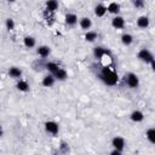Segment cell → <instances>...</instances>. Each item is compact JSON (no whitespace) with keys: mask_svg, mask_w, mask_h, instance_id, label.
Here are the masks:
<instances>
[{"mask_svg":"<svg viewBox=\"0 0 155 155\" xmlns=\"http://www.w3.org/2000/svg\"><path fill=\"white\" fill-rule=\"evenodd\" d=\"M46 68H47V70L51 73V75H53V74L59 69V67H58L54 62H48V63L46 64Z\"/></svg>","mask_w":155,"mask_h":155,"instance_id":"obj_24","label":"cell"},{"mask_svg":"<svg viewBox=\"0 0 155 155\" xmlns=\"http://www.w3.org/2000/svg\"><path fill=\"white\" fill-rule=\"evenodd\" d=\"M2 134H4V130H2V126L0 125V137H1Z\"/></svg>","mask_w":155,"mask_h":155,"instance_id":"obj_29","label":"cell"},{"mask_svg":"<svg viewBox=\"0 0 155 155\" xmlns=\"http://www.w3.org/2000/svg\"><path fill=\"white\" fill-rule=\"evenodd\" d=\"M46 7H47V10L50 12H53V11H56L58 8V2L56 0H48L46 2Z\"/></svg>","mask_w":155,"mask_h":155,"instance_id":"obj_22","label":"cell"},{"mask_svg":"<svg viewBox=\"0 0 155 155\" xmlns=\"http://www.w3.org/2000/svg\"><path fill=\"white\" fill-rule=\"evenodd\" d=\"M5 24H6V29L7 30H13L15 29V21L12 18H7Z\"/></svg>","mask_w":155,"mask_h":155,"instance_id":"obj_25","label":"cell"},{"mask_svg":"<svg viewBox=\"0 0 155 155\" xmlns=\"http://www.w3.org/2000/svg\"><path fill=\"white\" fill-rule=\"evenodd\" d=\"M110 155H122V153L119 151V150H116V149H114V150L110 153Z\"/></svg>","mask_w":155,"mask_h":155,"instance_id":"obj_27","label":"cell"},{"mask_svg":"<svg viewBox=\"0 0 155 155\" xmlns=\"http://www.w3.org/2000/svg\"><path fill=\"white\" fill-rule=\"evenodd\" d=\"M107 11L113 13V15H117L120 12V5L117 2H110L107 7Z\"/></svg>","mask_w":155,"mask_h":155,"instance_id":"obj_16","label":"cell"},{"mask_svg":"<svg viewBox=\"0 0 155 155\" xmlns=\"http://www.w3.org/2000/svg\"><path fill=\"white\" fill-rule=\"evenodd\" d=\"M121 42L125 45V46H130L132 42H133V36L131 34H122L121 36Z\"/></svg>","mask_w":155,"mask_h":155,"instance_id":"obj_19","label":"cell"},{"mask_svg":"<svg viewBox=\"0 0 155 155\" xmlns=\"http://www.w3.org/2000/svg\"><path fill=\"white\" fill-rule=\"evenodd\" d=\"M36 53H38L40 57L46 58V57H47V56L51 53V48H50L48 46H46V45H42V46H39V47H38Z\"/></svg>","mask_w":155,"mask_h":155,"instance_id":"obj_8","label":"cell"},{"mask_svg":"<svg viewBox=\"0 0 155 155\" xmlns=\"http://www.w3.org/2000/svg\"><path fill=\"white\" fill-rule=\"evenodd\" d=\"M23 42H24V46L28 47V48L34 47L35 44H36V41H35V39H34L33 36H25V38L23 39Z\"/></svg>","mask_w":155,"mask_h":155,"instance_id":"obj_20","label":"cell"},{"mask_svg":"<svg viewBox=\"0 0 155 155\" xmlns=\"http://www.w3.org/2000/svg\"><path fill=\"white\" fill-rule=\"evenodd\" d=\"M45 130H46L47 133H51V134L56 136L58 133V131H59V126L54 121H46L45 122Z\"/></svg>","mask_w":155,"mask_h":155,"instance_id":"obj_4","label":"cell"},{"mask_svg":"<svg viewBox=\"0 0 155 155\" xmlns=\"http://www.w3.org/2000/svg\"><path fill=\"white\" fill-rule=\"evenodd\" d=\"M130 119H131L132 121H134V122H140V121H143V119H144V114H143L140 110H133V111L131 113V115H130Z\"/></svg>","mask_w":155,"mask_h":155,"instance_id":"obj_9","label":"cell"},{"mask_svg":"<svg viewBox=\"0 0 155 155\" xmlns=\"http://www.w3.org/2000/svg\"><path fill=\"white\" fill-rule=\"evenodd\" d=\"M145 137H147V139H148L151 144H154V143H155V128H154V127L148 128V130H147V133H145Z\"/></svg>","mask_w":155,"mask_h":155,"instance_id":"obj_18","label":"cell"},{"mask_svg":"<svg viewBox=\"0 0 155 155\" xmlns=\"http://www.w3.org/2000/svg\"><path fill=\"white\" fill-rule=\"evenodd\" d=\"M138 58H139V61H142V62H144V63H149L151 67H153V69H155V61H154V56H153V53L148 50V48H142L139 52H138Z\"/></svg>","mask_w":155,"mask_h":155,"instance_id":"obj_2","label":"cell"},{"mask_svg":"<svg viewBox=\"0 0 155 155\" xmlns=\"http://www.w3.org/2000/svg\"><path fill=\"white\" fill-rule=\"evenodd\" d=\"M54 81H56V79L53 78V75H46L44 79H42V86H45V87H52L53 85H54Z\"/></svg>","mask_w":155,"mask_h":155,"instance_id":"obj_13","label":"cell"},{"mask_svg":"<svg viewBox=\"0 0 155 155\" xmlns=\"http://www.w3.org/2000/svg\"><path fill=\"white\" fill-rule=\"evenodd\" d=\"M53 78L54 79H57V80H61V81H64L67 78H68V74H67V71L64 70V69H62V68H59L54 74H53Z\"/></svg>","mask_w":155,"mask_h":155,"instance_id":"obj_15","label":"cell"},{"mask_svg":"<svg viewBox=\"0 0 155 155\" xmlns=\"http://www.w3.org/2000/svg\"><path fill=\"white\" fill-rule=\"evenodd\" d=\"M91 25H92V22H91V19L88 17H82L80 19V27H81V29L87 30V29L91 28Z\"/></svg>","mask_w":155,"mask_h":155,"instance_id":"obj_17","label":"cell"},{"mask_svg":"<svg viewBox=\"0 0 155 155\" xmlns=\"http://www.w3.org/2000/svg\"><path fill=\"white\" fill-rule=\"evenodd\" d=\"M99 79H101L105 85H108V86H114V85H116L117 81H119L117 74H116L113 69H110L109 67H103V68H102V70H101V73H99Z\"/></svg>","mask_w":155,"mask_h":155,"instance_id":"obj_1","label":"cell"},{"mask_svg":"<svg viewBox=\"0 0 155 155\" xmlns=\"http://www.w3.org/2000/svg\"><path fill=\"white\" fill-rule=\"evenodd\" d=\"M133 6H134L136 8H142V7L144 6V1H143V0H134V1H133Z\"/></svg>","mask_w":155,"mask_h":155,"instance_id":"obj_26","label":"cell"},{"mask_svg":"<svg viewBox=\"0 0 155 155\" xmlns=\"http://www.w3.org/2000/svg\"><path fill=\"white\" fill-rule=\"evenodd\" d=\"M111 25L115 28V29H122L125 27V19L121 17V16H115L113 19H111Z\"/></svg>","mask_w":155,"mask_h":155,"instance_id":"obj_7","label":"cell"},{"mask_svg":"<svg viewBox=\"0 0 155 155\" xmlns=\"http://www.w3.org/2000/svg\"><path fill=\"white\" fill-rule=\"evenodd\" d=\"M65 23L70 27L75 25L78 23V16L75 13H67L65 15Z\"/></svg>","mask_w":155,"mask_h":155,"instance_id":"obj_11","label":"cell"},{"mask_svg":"<svg viewBox=\"0 0 155 155\" xmlns=\"http://www.w3.org/2000/svg\"><path fill=\"white\" fill-rule=\"evenodd\" d=\"M107 13V7L103 4H97L94 7V15L97 17H103Z\"/></svg>","mask_w":155,"mask_h":155,"instance_id":"obj_12","label":"cell"},{"mask_svg":"<svg viewBox=\"0 0 155 155\" xmlns=\"http://www.w3.org/2000/svg\"><path fill=\"white\" fill-rule=\"evenodd\" d=\"M97 36H98V35H97L96 31H91V30H90V31H87V33L85 34V40L88 41V42H93V41L97 39Z\"/></svg>","mask_w":155,"mask_h":155,"instance_id":"obj_23","label":"cell"},{"mask_svg":"<svg viewBox=\"0 0 155 155\" xmlns=\"http://www.w3.org/2000/svg\"><path fill=\"white\" fill-rule=\"evenodd\" d=\"M126 84L130 88H137L139 86V79L134 73H128L126 75Z\"/></svg>","mask_w":155,"mask_h":155,"instance_id":"obj_3","label":"cell"},{"mask_svg":"<svg viewBox=\"0 0 155 155\" xmlns=\"http://www.w3.org/2000/svg\"><path fill=\"white\" fill-rule=\"evenodd\" d=\"M149 23H150V21H149V18H148L147 16H140V17H138V19H137V25H138L139 28H142V29L148 28V27H149Z\"/></svg>","mask_w":155,"mask_h":155,"instance_id":"obj_10","label":"cell"},{"mask_svg":"<svg viewBox=\"0 0 155 155\" xmlns=\"http://www.w3.org/2000/svg\"><path fill=\"white\" fill-rule=\"evenodd\" d=\"M8 75L13 79H19L22 76V70L17 67H12V68L8 69Z\"/></svg>","mask_w":155,"mask_h":155,"instance_id":"obj_14","label":"cell"},{"mask_svg":"<svg viewBox=\"0 0 155 155\" xmlns=\"http://www.w3.org/2000/svg\"><path fill=\"white\" fill-rule=\"evenodd\" d=\"M111 145L114 147V149L122 151V149L125 148V139L122 137H114L111 140Z\"/></svg>","mask_w":155,"mask_h":155,"instance_id":"obj_6","label":"cell"},{"mask_svg":"<svg viewBox=\"0 0 155 155\" xmlns=\"http://www.w3.org/2000/svg\"><path fill=\"white\" fill-rule=\"evenodd\" d=\"M16 87H17L19 91H22V92H27V91H29V84H28L27 81H24V80H19V81L17 82Z\"/></svg>","mask_w":155,"mask_h":155,"instance_id":"obj_21","label":"cell"},{"mask_svg":"<svg viewBox=\"0 0 155 155\" xmlns=\"http://www.w3.org/2000/svg\"><path fill=\"white\" fill-rule=\"evenodd\" d=\"M61 149H62L63 151H68V147H67V144H65V143H62V145H61Z\"/></svg>","mask_w":155,"mask_h":155,"instance_id":"obj_28","label":"cell"},{"mask_svg":"<svg viewBox=\"0 0 155 155\" xmlns=\"http://www.w3.org/2000/svg\"><path fill=\"white\" fill-rule=\"evenodd\" d=\"M105 54L110 56V51L107 50V48H104V47H102V46H96L93 48V56H94L96 59H102Z\"/></svg>","mask_w":155,"mask_h":155,"instance_id":"obj_5","label":"cell"}]
</instances>
